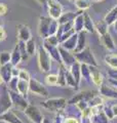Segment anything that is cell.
Returning <instances> with one entry per match:
<instances>
[{
  "mask_svg": "<svg viewBox=\"0 0 117 123\" xmlns=\"http://www.w3.org/2000/svg\"><path fill=\"white\" fill-rule=\"evenodd\" d=\"M17 91L19 92L20 94H22L24 98H27V95H28V92H29V82L19 79Z\"/></svg>",
  "mask_w": 117,
  "mask_h": 123,
  "instance_id": "d4e9b609",
  "label": "cell"
},
{
  "mask_svg": "<svg viewBox=\"0 0 117 123\" xmlns=\"http://www.w3.org/2000/svg\"><path fill=\"white\" fill-rule=\"evenodd\" d=\"M101 40H102V43L105 45V47L107 49H109V50H114L115 49L116 46L114 43V40H113V38L109 32L101 36Z\"/></svg>",
  "mask_w": 117,
  "mask_h": 123,
  "instance_id": "7402d4cb",
  "label": "cell"
},
{
  "mask_svg": "<svg viewBox=\"0 0 117 123\" xmlns=\"http://www.w3.org/2000/svg\"><path fill=\"white\" fill-rule=\"evenodd\" d=\"M8 93H9V97H10V99H11V103H13V106L17 107V108H19V109H21L23 111L29 106L27 98L23 97L22 94H20L18 91L8 90Z\"/></svg>",
  "mask_w": 117,
  "mask_h": 123,
  "instance_id": "52a82bcc",
  "label": "cell"
},
{
  "mask_svg": "<svg viewBox=\"0 0 117 123\" xmlns=\"http://www.w3.org/2000/svg\"><path fill=\"white\" fill-rule=\"evenodd\" d=\"M85 47H86V32L82 31V32L78 33L77 44H76L75 50H74V53H78V52L82 51Z\"/></svg>",
  "mask_w": 117,
  "mask_h": 123,
  "instance_id": "ffe728a7",
  "label": "cell"
},
{
  "mask_svg": "<svg viewBox=\"0 0 117 123\" xmlns=\"http://www.w3.org/2000/svg\"><path fill=\"white\" fill-rule=\"evenodd\" d=\"M93 95H95V94H93V92H91V91H83V92H80V93L76 94L75 97L70 99L68 103L70 104V105H76L77 103H79L81 101L88 102L89 99L93 97Z\"/></svg>",
  "mask_w": 117,
  "mask_h": 123,
  "instance_id": "ac0fdd59",
  "label": "cell"
},
{
  "mask_svg": "<svg viewBox=\"0 0 117 123\" xmlns=\"http://www.w3.org/2000/svg\"><path fill=\"white\" fill-rule=\"evenodd\" d=\"M93 1H97L98 2V1H101V0H93Z\"/></svg>",
  "mask_w": 117,
  "mask_h": 123,
  "instance_id": "11a10c76",
  "label": "cell"
},
{
  "mask_svg": "<svg viewBox=\"0 0 117 123\" xmlns=\"http://www.w3.org/2000/svg\"><path fill=\"white\" fill-rule=\"evenodd\" d=\"M111 110H112V113L114 115V117H117V104H115V105H113L111 107Z\"/></svg>",
  "mask_w": 117,
  "mask_h": 123,
  "instance_id": "681fc988",
  "label": "cell"
},
{
  "mask_svg": "<svg viewBox=\"0 0 117 123\" xmlns=\"http://www.w3.org/2000/svg\"><path fill=\"white\" fill-rule=\"evenodd\" d=\"M83 30L85 32H88V33H93L96 31L95 29V24L91 20V18L89 15L84 12V27H83Z\"/></svg>",
  "mask_w": 117,
  "mask_h": 123,
  "instance_id": "484cf974",
  "label": "cell"
},
{
  "mask_svg": "<svg viewBox=\"0 0 117 123\" xmlns=\"http://www.w3.org/2000/svg\"><path fill=\"white\" fill-rule=\"evenodd\" d=\"M11 106H13V103H11V99L9 97L8 89L4 88L1 95H0V115H2L3 113L10 110Z\"/></svg>",
  "mask_w": 117,
  "mask_h": 123,
  "instance_id": "9c48e42d",
  "label": "cell"
},
{
  "mask_svg": "<svg viewBox=\"0 0 117 123\" xmlns=\"http://www.w3.org/2000/svg\"><path fill=\"white\" fill-rule=\"evenodd\" d=\"M77 39H78V33H75V34H73L69 39L64 41L63 43L60 44V45L63 48H65L66 50H68V51H74L75 50V48H76Z\"/></svg>",
  "mask_w": 117,
  "mask_h": 123,
  "instance_id": "d6986e66",
  "label": "cell"
},
{
  "mask_svg": "<svg viewBox=\"0 0 117 123\" xmlns=\"http://www.w3.org/2000/svg\"><path fill=\"white\" fill-rule=\"evenodd\" d=\"M58 51H60L61 60H62V65L65 66L67 69H70L73 64L76 63L75 55H72L70 51L66 50V49L62 47L61 45H58Z\"/></svg>",
  "mask_w": 117,
  "mask_h": 123,
  "instance_id": "ba28073f",
  "label": "cell"
},
{
  "mask_svg": "<svg viewBox=\"0 0 117 123\" xmlns=\"http://www.w3.org/2000/svg\"><path fill=\"white\" fill-rule=\"evenodd\" d=\"M58 29V22L56 20H52L49 25V31H48V36H53L56 35Z\"/></svg>",
  "mask_w": 117,
  "mask_h": 123,
  "instance_id": "74e56055",
  "label": "cell"
},
{
  "mask_svg": "<svg viewBox=\"0 0 117 123\" xmlns=\"http://www.w3.org/2000/svg\"><path fill=\"white\" fill-rule=\"evenodd\" d=\"M6 38V32L4 29H2L0 31V41H3Z\"/></svg>",
  "mask_w": 117,
  "mask_h": 123,
  "instance_id": "c3c4849f",
  "label": "cell"
},
{
  "mask_svg": "<svg viewBox=\"0 0 117 123\" xmlns=\"http://www.w3.org/2000/svg\"><path fill=\"white\" fill-rule=\"evenodd\" d=\"M116 20H117V5L113 7V8L106 14V17L104 18V22L106 23L108 26H111V25L114 24Z\"/></svg>",
  "mask_w": 117,
  "mask_h": 123,
  "instance_id": "cb8c5ba5",
  "label": "cell"
},
{
  "mask_svg": "<svg viewBox=\"0 0 117 123\" xmlns=\"http://www.w3.org/2000/svg\"><path fill=\"white\" fill-rule=\"evenodd\" d=\"M18 45H19V49H20V52H21V55H22V60L23 61H27L29 59V55L27 52V49H26V42L24 41H19L18 42Z\"/></svg>",
  "mask_w": 117,
  "mask_h": 123,
  "instance_id": "836d02e7",
  "label": "cell"
},
{
  "mask_svg": "<svg viewBox=\"0 0 117 123\" xmlns=\"http://www.w3.org/2000/svg\"><path fill=\"white\" fill-rule=\"evenodd\" d=\"M43 42H46V43H48V44H50V45H53V46L60 45V42H58V37H57L56 35L46 37L45 39H43Z\"/></svg>",
  "mask_w": 117,
  "mask_h": 123,
  "instance_id": "60d3db41",
  "label": "cell"
},
{
  "mask_svg": "<svg viewBox=\"0 0 117 123\" xmlns=\"http://www.w3.org/2000/svg\"><path fill=\"white\" fill-rule=\"evenodd\" d=\"M100 94L103 97L110 98V99H116L117 101V88L113 85L103 83L100 86Z\"/></svg>",
  "mask_w": 117,
  "mask_h": 123,
  "instance_id": "8fae6325",
  "label": "cell"
},
{
  "mask_svg": "<svg viewBox=\"0 0 117 123\" xmlns=\"http://www.w3.org/2000/svg\"><path fill=\"white\" fill-rule=\"evenodd\" d=\"M23 60H22V55H21V52H20V49H19V45L17 44L14 46V48L11 51V57H10V64L13 65V67H18V65L21 63Z\"/></svg>",
  "mask_w": 117,
  "mask_h": 123,
  "instance_id": "603a6c76",
  "label": "cell"
},
{
  "mask_svg": "<svg viewBox=\"0 0 117 123\" xmlns=\"http://www.w3.org/2000/svg\"><path fill=\"white\" fill-rule=\"evenodd\" d=\"M103 113L105 114V116L108 118V120H111V119L114 118V115H113V113H112L111 107H104Z\"/></svg>",
  "mask_w": 117,
  "mask_h": 123,
  "instance_id": "ee69618b",
  "label": "cell"
},
{
  "mask_svg": "<svg viewBox=\"0 0 117 123\" xmlns=\"http://www.w3.org/2000/svg\"><path fill=\"white\" fill-rule=\"evenodd\" d=\"M66 118H67V117H65L64 113L62 112V111H58V113L57 114V116H56L54 123H64L65 120H66Z\"/></svg>",
  "mask_w": 117,
  "mask_h": 123,
  "instance_id": "f6af8a7d",
  "label": "cell"
},
{
  "mask_svg": "<svg viewBox=\"0 0 117 123\" xmlns=\"http://www.w3.org/2000/svg\"><path fill=\"white\" fill-rule=\"evenodd\" d=\"M76 17V13L68 11V12H63V14L61 15V18L58 20V25H63L67 24V23H72L74 21V18Z\"/></svg>",
  "mask_w": 117,
  "mask_h": 123,
  "instance_id": "4316f807",
  "label": "cell"
},
{
  "mask_svg": "<svg viewBox=\"0 0 117 123\" xmlns=\"http://www.w3.org/2000/svg\"><path fill=\"white\" fill-rule=\"evenodd\" d=\"M26 49L29 55H35V51H36V41L33 38H31V39H29L26 42Z\"/></svg>",
  "mask_w": 117,
  "mask_h": 123,
  "instance_id": "4dcf8cb0",
  "label": "cell"
},
{
  "mask_svg": "<svg viewBox=\"0 0 117 123\" xmlns=\"http://www.w3.org/2000/svg\"><path fill=\"white\" fill-rule=\"evenodd\" d=\"M43 47L45 48V50L49 53L50 57L52 60H54L58 63L62 64V60H61V55H60V51H58V46H53V45H50L46 42H43Z\"/></svg>",
  "mask_w": 117,
  "mask_h": 123,
  "instance_id": "4fadbf2b",
  "label": "cell"
},
{
  "mask_svg": "<svg viewBox=\"0 0 117 123\" xmlns=\"http://www.w3.org/2000/svg\"><path fill=\"white\" fill-rule=\"evenodd\" d=\"M75 59L76 62H78L79 64H85L88 66H92V67H98V63L95 55H92V52L91 50V48L86 46L82 51L75 53Z\"/></svg>",
  "mask_w": 117,
  "mask_h": 123,
  "instance_id": "6da1fadb",
  "label": "cell"
},
{
  "mask_svg": "<svg viewBox=\"0 0 117 123\" xmlns=\"http://www.w3.org/2000/svg\"><path fill=\"white\" fill-rule=\"evenodd\" d=\"M19 79L29 82L30 79H31V76H30V74H29L28 71L24 70V69H21V70H20V74H19Z\"/></svg>",
  "mask_w": 117,
  "mask_h": 123,
  "instance_id": "b9f144b4",
  "label": "cell"
},
{
  "mask_svg": "<svg viewBox=\"0 0 117 123\" xmlns=\"http://www.w3.org/2000/svg\"><path fill=\"white\" fill-rule=\"evenodd\" d=\"M67 103H68L67 99L64 98H48L44 101L42 103V107L49 111L58 112V111H62L67 106Z\"/></svg>",
  "mask_w": 117,
  "mask_h": 123,
  "instance_id": "3957f363",
  "label": "cell"
},
{
  "mask_svg": "<svg viewBox=\"0 0 117 123\" xmlns=\"http://www.w3.org/2000/svg\"><path fill=\"white\" fill-rule=\"evenodd\" d=\"M24 112H25L26 116L28 117V119L31 122H33V123H43L44 117H43V115L41 114L40 110H39L36 106L29 105L24 110Z\"/></svg>",
  "mask_w": 117,
  "mask_h": 123,
  "instance_id": "5b68a950",
  "label": "cell"
},
{
  "mask_svg": "<svg viewBox=\"0 0 117 123\" xmlns=\"http://www.w3.org/2000/svg\"><path fill=\"white\" fill-rule=\"evenodd\" d=\"M62 65V64H61ZM66 68L65 66H62L60 67V70H58V85L60 86H66L67 84H66Z\"/></svg>",
  "mask_w": 117,
  "mask_h": 123,
  "instance_id": "83f0119b",
  "label": "cell"
},
{
  "mask_svg": "<svg viewBox=\"0 0 117 123\" xmlns=\"http://www.w3.org/2000/svg\"><path fill=\"white\" fill-rule=\"evenodd\" d=\"M65 75H66V84H67L68 86L76 87L77 88L78 86H77V84H76V81H75V79H74V77L72 76V74H71V72H70L69 69H66Z\"/></svg>",
  "mask_w": 117,
  "mask_h": 123,
  "instance_id": "d6a6232c",
  "label": "cell"
},
{
  "mask_svg": "<svg viewBox=\"0 0 117 123\" xmlns=\"http://www.w3.org/2000/svg\"><path fill=\"white\" fill-rule=\"evenodd\" d=\"M70 72H71L72 76L74 77V79H75L76 81V84L77 86H79L80 84V81H81V71H80V64L78 63V62H76L75 64H73L71 68L69 69Z\"/></svg>",
  "mask_w": 117,
  "mask_h": 123,
  "instance_id": "44dd1931",
  "label": "cell"
},
{
  "mask_svg": "<svg viewBox=\"0 0 117 123\" xmlns=\"http://www.w3.org/2000/svg\"><path fill=\"white\" fill-rule=\"evenodd\" d=\"M105 62L113 70H117V55H113V53L107 55L105 56Z\"/></svg>",
  "mask_w": 117,
  "mask_h": 123,
  "instance_id": "f1b7e54d",
  "label": "cell"
},
{
  "mask_svg": "<svg viewBox=\"0 0 117 123\" xmlns=\"http://www.w3.org/2000/svg\"><path fill=\"white\" fill-rule=\"evenodd\" d=\"M13 66L10 63L0 66V77H1L3 83L7 84L13 78Z\"/></svg>",
  "mask_w": 117,
  "mask_h": 123,
  "instance_id": "7c38bea8",
  "label": "cell"
},
{
  "mask_svg": "<svg viewBox=\"0 0 117 123\" xmlns=\"http://www.w3.org/2000/svg\"><path fill=\"white\" fill-rule=\"evenodd\" d=\"M89 69H91V81L96 84L97 86H101L104 82V77L102 75V73L100 72L99 68L98 67H92L89 66Z\"/></svg>",
  "mask_w": 117,
  "mask_h": 123,
  "instance_id": "5bb4252c",
  "label": "cell"
},
{
  "mask_svg": "<svg viewBox=\"0 0 117 123\" xmlns=\"http://www.w3.org/2000/svg\"><path fill=\"white\" fill-rule=\"evenodd\" d=\"M8 10V7L4 3H0V15H5Z\"/></svg>",
  "mask_w": 117,
  "mask_h": 123,
  "instance_id": "bcb514c9",
  "label": "cell"
},
{
  "mask_svg": "<svg viewBox=\"0 0 117 123\" xmlns=\"http://www.w3.org/2000/svg\"><path fill=\"white\" fill-rule=\"evenodd\" d=\"M37 1L40 3V4H42V5H46V3H47L48 0H37Z\"/></svg>",
  "mask_w": 117,
  "mask_h": 123,
  "instance_id": "f907efd6",
  "label": "cell"
},
{
  "mask_svg": "<svg viewBox=\"0 0 117 123\" xmlns=\"http://www.w3.org/2000/svg\"><path fill=\"white\" fill-rule=\"evenodd\" d=\"M45 81L48 85H58V75H54V74H48L45 78Z\"/></svg>",
  "mask_w": 117,
  "mask_h": 123,
  "instance_id": "ab89813d",
  "label": "cell"
},
{
  "mask_svg": "<svg viewBox=\"0 0 117 123\" xmlns=\"http://www.w3.org/2000/svg\"><path fill=\"white\" fill-rule=\"evenodd\" d=\"M0 121L5 123H24L11 110H8L7 112L0 115Z\"/></svg>",
  "mask_w": 117,
  "mask_h": 123,
  "instance_id": "2e32d148",
  "label": "cell"
},
{
  "mask_svg": "<svg viewBox=\"0 0 117 123\" xmlns=\"http://www.w3.org/2000/svg\"><path fill=\"white\" fill-rule=\"evenodd\" d=\"M18 37L19 41L27 42L29 39H31V31L28 26L26 25H19L18 26Z\"/></svg>",
  "mask_w": 117,
  "mask_h": 123,
  "instance_id": "e0dca14e",
  "label": "cell"
},
{
  "mask_svg": "<svg viewBox=\"0 0 117 123\" xmlns=\"http://www.w3.org/2000/svg\"><path fill=\"white\" fill-rule=\"evenodd\" d=\"M29 91H31L34 94L40 95V97H47L48 95V90L41 82L38 80L31 78L29 81Z\"/></svg>",
  "mask_w": 117,
  "mask_h": 123,
  "instance_id": "8992f818",
  "label": "cell"
},
{
  "mask_svg": "<svg viewBox=\"0 0 117 123\" xmlns=\"http://www.w3.org/2000/svg\"><path fill=\"white\" fill-rule=\"evenodd\" d=\"M2 29H3V27H2V26H0V31H1Z\"/></svg>",
  "mask_w": 117,
  "mask_h": 123,
  "instance_id": "db71d44e",
  "label": "cell"
},
{
  "mask_svg": "<svg viewBox=\"0 0 117 123\" xmlns=\"http://www.w3.org/2000/svg\"><path fill=\"white\" fill-rule=\"evenodd\" d=\"M80 71H81V77L86 80V81H91V69H89L88 65L85 64H80Z\"/></svg>",
  "mask_w": 117,
  "mask_h": 123,
  "instance_id": "f546056e",
  "label": "cell"
},
{
  "mask_svg": "<svg viewBox=\"0 0 117 123\" xmlns=\"http://www.w3.org/2000/svg\"><path fill=\"white\" fill-rule=\"evenodd\" d=\"M103 99L100 95H93V97L88 101V106L89 107H96V106H99V105H103Z\"/></svg>",
  "mask_w": 117,
  "mask_h": 123,
  "instance_id": "8d00e7d4",
  "label": "cell"
},
{
  "mask_svg": "<svg viewBox=\"0 0 117 123\" xmlns=\"http://www.w3.org/2000/svg\"><path fill=\"white\" fill-rule=\"evenodd\" d=\"M52 22V18L47 17H40L39 18V24H38V33L41 38L45 39L48 37V31H49V25Z\"/></svg>",
  "mask_w": 117,
  "mask_h": 123,
  "instance_id": "30bf717a",
  "label": "cell"
},
{
  "mask_svg": "<svg viewBox=\"0 0 117 123\" xmlns=\"http://www.w3.org/2000/svg\"><path fill=\"white\" fill-rule=\"evenodd\" d=\"M76 107H77V109L79 110V111L83 112L84 110H86L87 108L89 107V106H88V102H86V101H81V102H79V103L76 104Z\"/></svg>",
  "mask_w": 117,
  "mask_h": 123,
  "instance_id": "7bdbcfd3",
  "label": "cell"
},
{
  "mask_svg": "<svg viewBox=\"0 0 117 123\" xmlns=\"http://www.w3.org/2000/svg\"><path fill=\"white\" fill-rule=\"evenodd\" d=\"M47 11H48V15L52 20H56L58 21L61 18V15L63 14V7L62 4L58 0H48L47 3Z\"/></svg>",
  "mask_w": 117,
  "mask_h": 123,
  "instance_id": "277c9868",
  "label": "cell"
},
{
  "mask_svg": "<svg viewBox=\"0 0 117 123\" xmlns=\"http://www.w3.org/2000/svg\"><path fill=\"white\" fill-rule=\"evenodd\" d=\"M10 57H11V52L9 51L0 52V66H3V65L10 63Z\"/></svg>",
  "mask_w": 117,
  "mask_h": 123,
  "instance_id": "d590c367",
  "label": "cell"
},
{
  "mask_svg": "<svg viewBox=\"0 0 117 123\" xmlns=\"http://www.w3.org/2000/svg\"><path fill=\"white\" fill-rule=\"evenodd\" d=\"M83 27H84V12L83 11H79L73 21V29L76 33H80L84 31Z\"/></svg>",
  "mask_w": 117,
  "mask_h": 123,
  "instance_id": "9a60e30c",
  "label": "cell"
},
{
  "mask_svg": "<svg viewBox=\"0 0 117 123\" xmlns=\"http://www.w3.org/2000/svg\"><path fill=\"white\" fill-rule=\"evenodd\" d=\"M38 65L40 70L44 73H47L52 69V57H50L49 53L45 50L43 46H40L38 48Z\"/></svg>",
  "mask_w": 117,
  "mask_h": 123,
  "instance_id": "7a4b0ae2",
  "label": "cell"
},
{
  "mask_svg": "<svg viewBox=\"0 0 117 123\" xmlns=\"http://www.w3.org/2000/svg\"><path fill=\"white\" fill-rule=\"evenodd\" d=\"M113 26H114V30H115V32H117V20L115 21L114 24H113Z\"/></svg>",
  "mask_w": 117,
  "mask_h": 123,
  "instance_id": "816d5d0a",
  "label": "cell"
},
{
  "mask_svg": "<svg viewBox=\"0 0 117 123\" xmlns=\"http://www.w3.org/2000/svg\"><path fill=\"white\" fill-rule=\"evenodd\" d=\"M3 83V81H2V79H1V77H0V85H1V84Z\"/></svg>",
  "mask_w": 117,
  "mask_h": 123,
  "instance_id": "f5cc1de1",
  "label": "cell"
},
{
  "mask_svg": "<svg viewBox=\"0 0 117 123\" xmlns=\"http://www.w3.org/2000/svg\"><path fill=\"white\" fill-rule=\"evenodd\" d=\"M18 82H19V77H13V78L10 79V81L6 84L7 89L10 90V91H17Z\"/></svg>",
  "mask_w": 117,
  "mask_h": 123,
  "instance_id": "f35d334b",
  "label": "cell"
},
{
  "mask_svg": "<svg viewBox=\"0 0 117 123\" xmlns=\"http://www.w3.org/2000/svg\"><path fill=\"white\" fill-rule=\"evenodd\" d=\"M75 5L80 11H83L85 9H87L91 6V2L89 0H75Z\"/></svg>",
  "mask_w": 117,
  "mask_h": 123,
  "instance_id": "e575fe53",
  "label": "cell"
},
{
  "mask_svg": "<svg viewBox=\"0 0 117 123\" xmlns=\"http://www.w3.org/2000/svg\"><path fill=\"white\" fill-rule=\"evenodd\" d=\"M20 70L18 67H13V77H19V74H20Z\"/></svg>",
  "mask_w": 117,
  "mask_h": 123,
  "instance_id": "7dc6e473",
  "label": "cell"
},
{
  "mask_svg": "<svg viewBox=\"0 0 117 123\" xmlns=\"http://www.w3.org/2000/svg\"><path fill=\"white\" fill-rule=\"evenodd\" d=\"M95 29H96L97 32L100 34V36H102V35H104V34L108 33V25L104 21L97 23V24L95 25Z\"/></svg>",
  "mask_w": 117,
  "mask_h": 123,
  "instance_id": "1f68e13d",
  "label": "cell"
},
{
  "mask_svg": "<svg viewBox=\"0 0 117 123\" xmlns=\"http://www.w3.org/2000/svg\"><path fill=\"white\" fill-rule=\"evenodd\" d=\"M70 1H75V0H70Z\"/></svg>",
  "mask_w": 117,
  "mask_h": 123,
  "instance_id": "9f6ffc18",
  "label": "cell"
}]
</instances>
